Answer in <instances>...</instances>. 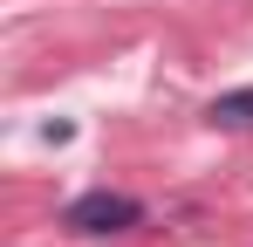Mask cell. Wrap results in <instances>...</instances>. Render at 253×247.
I'll use <instances>...</instances> for the list:
<instances>
[{"instance_id":"obj_1","label":"cell","mask_w":253,"mask_h":247,"mask_svg":"<svg viewBox=\"0 0 253 247\" xmlns=\"http://www.w3.org/2000/svg\"><path fill=\"white\" fill-rule=\"evenodd\" d=\"M144 220V206L130 199V192H83V199H69V213H62V227H76V234H124V227H137Z\"/></svg>"},{"instance_id":"obj_2","label":"cell","mask_w":253,"mask_h":247,"mask_svg":"<svg viewBox=\"0 0 253 247\" xmlns=\"http://www.w3.org/2000/svg\"><path fill=\"white\" fill-rule=\"evenodd\" d=\"M212 124H226V130H253V89H226V96H212Z\"/></svg>"}]
</instances>
